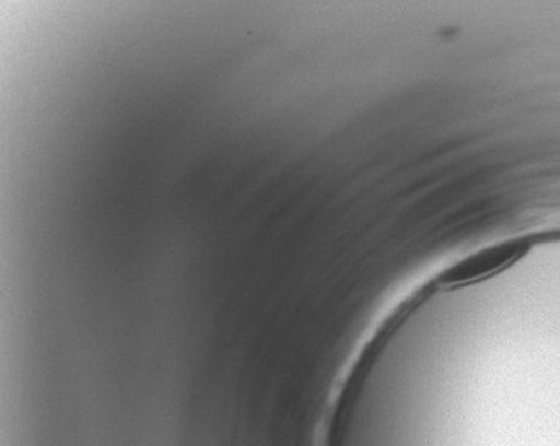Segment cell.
Masks as SVG:
<instances>
[{
    "instance_id": "cell-1",
    "label": "cell",
    "mask_w": 560,
    "mask_h": 446,
    "mask_svg": "<svg viewBox=\"0 0 560 446\" xmlns=\"http://www.w3.org/2000/svg\"><path fill=\"white\" fill-rule=\"evenodd\" d=\"M530 243L527 239H511V242L500 243L495 247L485 248L477 251L468 259L462 260L459 265L453 266L442 279L445 287H456V285L471 284L477 280L486 279L491 274L499 273L508 266L513 265L523 254H527Z\"/></svg>"
}]
</instances>
